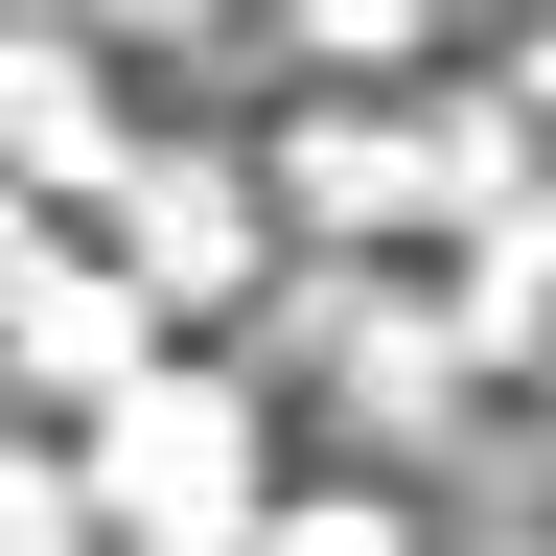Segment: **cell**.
<instances>
[{
  "mask_svg": "<svg viewBox=\"0 0 556 556\" xmlns=\"http://www.w3.org/2000/svg\"><path fill=\"white\" fill-rule=\"evenodd\" d=\"M70 464H93V533H186L232 556L278 533V441H255V371H208V348H139V371L70 417Z\"/></svg>",
  "mask_w": 556,
  "mask_h": 556,
  "instance_id": "obj_1",
  "label": "cell"
},
{
  "mask_svg": "<svg viewBox=\"0 0 556 556\" xmlns=\"http://www.w3.org/2000/svg\"><path fill=\"white\" fill-rule=\"evenodd\" d=\"M116 255H139V302H163V325H208V302H255V232H278V186L255 163H139V139H116Z\"/></svg>",
  "mask_w": 556,
  "mask_h": 556,
  "instance_id": "obj_2",
  "label": "cell"
},
{
  "mask_svg": "<svg viewBox=\"0 0 556 556\" xmlns=\"http://www.w3.org/2000/svg\"><path fill=\"white\" fill-rule=\"evenodd\" d=\"M139 348H186L163 302H139V255H47L24 302H0V394H24V417H93Z\"/></svg>",
  "mask_w": 556,
  "mask_h": 556,
  "instance_id": "obj_3",
  "label": "cell"
},
{
  "mask_svg": "<svg viewBox=\"0 0 556 556\" xmlns=\"http://www.w3.org/2000/svg\"><path fill=\"white\" fill-rule=\"evenodd\" d=\"M0 163L24 186H116V70H93V24H47V0H0Z\"/></svg>",
  "mask_w": 556,
  "mask_h": 556,
  "instance_id": "obj_4",
  "label": "cell"
},
{
  "mask_svg": "<svg viewBox=\"0 0 556 556\" xmlns=\"http://www.w3.org/2000/svg\"><path fill=\"white\" fill-rule=\"evenodd\" d=\"M417 24L441 0H302V70H417Z\"/></svg>",
  "mask_w": 556,
  "mask_h": 556,
  "instance_id": "obj_5",
  "label": "cell"
},
{
  "mask_svg": "<svg viewBox=\"0 0 556 556\" xmlns=\"http://www.w3.org/2000/svg\"><path fill=\"white\" fill-rule=\"evenodd\" d=\"M70 510H93V464H47V441H24V394H0V533H70Z\"/></svg>",
  "mask_w": 556,
  "mask_h": 556,
  "instance_id": "obj_6",
  "label": "cell"
},
{
  "mask_svg": "<svg viewBox=\"0 0 556 556\" xmlns=\"http://www.w3.org/2000/svg\"><path fill=\"white\" fill-rule=\"evenodd\" d=\"M47 208H70V186H24V163H0V302H24V278L70 255V232H47Z\"/></svg>",
  "mask_w": 556,
  "mask_h": 556,
  "instance_id": "obj_7",
  "label": "cell"
},
{
  "mask_svg": "<svg viewBox=\"0 0 556 556\" xmlns=\"http://www.w3.org/2000/svg\"><path fill=\"white\" fill-rule=\"evenodd\" d=\"M47 24H93V47H163V24H208V0H47Z\"/></svg>",
  "mask_w": 556,
  "mask_h": 556,
  "instance_id": "obj_8",
  "label": "cell"
}]
</instances>
